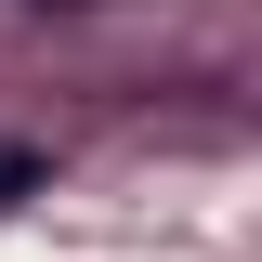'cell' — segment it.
Masks as SVG:
<instances>
[{"instance_id": "cell-1", "label": "cell", "mask_w": 262, "mask_h": 262, "mask_svg": "<svg viewBox=\"0 0 262 262\" xmlns=\"http://www.w3.org/2000/svg\"><path fill=\"white\" fill-rule=\"evenodd\" d=\"M39 184V158H13V144H0V196H27Z\"/></svg>"}]
</instances>
